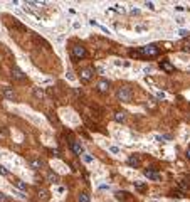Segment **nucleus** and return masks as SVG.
I'll use <instances>...</instances> for the list:
<instances>
[{"label":"nucleus","instance_id":"obj_18","mask_svg":"<svg viewBox=\"0 0 190 202\" xmlns=\"http://www.w3.org/2000/svg\"><path fill=\"white\" fill-rule=\"evenodd\" d=\"M135 187L138 189V190H145L146 184H143V182H140V180H135Z\"/></svg>","mask_w":190,"mask_h":202},{"label":"nucleus","instance_id":"obj_11","mask_svg":"<svg viewBox=\"0 0 190 202\" xmlns=\"http://www.w3.org/2000/svg\"><path fill=\"white\" fill-rule=\"evenodd\" d=\"M4 96L7 98V99L14 101V99H15V91H14V88H8V86H5V88H4Z\"/></svg>","mask_w":190,"mask_h":202},{"label":"nucleus","instance_id":"obj_6","mask_svg":"<svg viewBox=\"0 0 190 202\" xmlns=\"http://www.w3.org/2000/svg\"><path fill=\"white\" fill-rule=\"evenodd\" d=\"M110 86H111V83L108 79H99L98 84H96V89H98V93L106 94L108 91H110Z\"/></svg>","mask_w":190,"mask_h":202},{"label":"nucleus","instance_id":"obj_12","mask_svg":"<svg viewBox=\"0 0 190 202\" xmlns=\"http://www.w3.org/2000/svg\"><path fill=\"white\" fill-rule=\"evenodd\" d=\"M128 165L130 167H140L141 165V160H140V157H136V155H131V157H128Z\"/></svg>","mask_w":190,"mask_h":202},{"label":"nucleus","instance_id":"obj_27","mask_svg":"<svg viewBox=\"0 0 190 202\" xmlns=\"http://www.w3.org/2000/svg\"><path fill=\"white\" fill-rule=\"evenodd\" d=\"M187 158L190 160V148H188V150H187Z\"/></svg>","mask_w":190,"mask_h":202},{"label":"nucleus","instance_id":"obj_13","mask_svg":"<svg viewBox=\"0 0 190 202\" xmlns=\"http://www.w3.org/2000/svg\"><path fill=\"white\" fill-rule=\"evenodd\" d=\"M37 195H39V199L40 200H49V197H51V195H49V192L46 190V189H39V190H37Z\"/></svg>","mask_w":190,"mask_h":202},{"label":"nucleus","instance_id":"obj_15","mask_svg":"<svg viewBox=\"0 0 190 202\" xmlns=\"http://www.w3.org/2000/svg\"><path fill=\"white\" fill-rule=\"evenodd\" d=\"M114 121H118V123H124V121H126V115H124L123 111L114 113Z\"/></svg>","mask_w":190,"mask_h":202},{"label":"nucleus","instance_id":"obj_21","mask_svg":"<svg viewBox=\"0 0 190 202\" xmlns=\"http://www.w3.org/2000/svg\"><path fill=\"white\" fill-rule=\"evenodd\" d=\"M182 50L183 52H190V42H183L182 44Z\"/></svg>","mask_w":190,"mask_h":202},{"label":"nucleus","instance_id":"obj_3","mask_svg":"<svg viewBox=\"0 0 190 202\" xmlns=\"http://www.w3.org/2000/svg\"><path fill=\"white\" fill-rule=\"evenodd\" d=\"M73 57L76 59V61H81V59L88 57V50H86V47H83V46H74V47H73Z\"/></svg>","mask_w":190,"mask_h":202},{"label":"nucleus","instance_id":"obj_16","mask_svg":"<svg viewBox=\"0 0 190 202\" xmlns=\"http://www.w3.org/2000/svg\"><path fill=\"white\" fill-rule=\"evenodd\" d=\"M77 202H91V197H89V194H86V192H81V194L77 195Z\"/></svg>","mask_w":190,"mask_h":202},{"label":"nucleus","instance_id":"obj_20","mask_svg":"<svg viewBox=\"0 0 190 202\" xmlns=\"http://www.w3.org/2000/svg\"><path fill=\"white\" fill-rule=\"evenodd\" d=\"M15 185H17V187H19V189H20V190H24V192H27V185H25V184H24V182H20V180H19V182H15Z\"/></svg>","mask_w":190,"mask_h":202},{"label":"nucleus","instance_id":"obj_7","mask_svg":"<svg viewBox=\"0 0 190 202\" xmlns=\"http://www.w3.org/2000/svg\"><path fill=\"white\" fill-rule=\"evenodd\" d=\"M143 173H145V175L148 177L150 180H160V179H161V177H160V173L157 172V169H155V167H150V169H145V170H143Z\"/></svg>","mask_w":190,"mask_h":202},{"label":"nucleus","instance_id":"obj_24","mask_svg":"<svg viewBox=\"0 0 190 202\" xmlns=\"http://www.w3.org/2000/svg\"><path fill=\"white\" fill-rule=\"evenodd\" d=\"M0 173H2V175H8V170L4 169V167H0Z\"/></svg>","mask_w":190,"mask_h":202},{"label":"nucleus","instance_id":"obj_14","mask_svg":"<svg viewBox=\"0 0 190 202\" xmlns=\"http://www.w3.org/2000/svg\"><path fill=\"white\" fill-rule=\"evenodd\" d=\"M47 180L51 182V184H59V180H61V179H59V175L56 172H49L47 173Z\"/></svg>","mask_w":190,"mask_h":202},{"label":"nucleus","instance_id":"obj_17","mask_svg":"<svg viewBox=\"0 0 190 202\" xmlns=\"http://www.w3.org/2000/svg\"><path fill=\"white\" fill-rule=\"evenodd\" d=\"M34 96L37 98V99H42V98H44V91L42 89H39V88H34Z\"/></svg>","mask_w":190,"mask_h":202},{"label":"nucleus","instance_id":"obj_22","mask_svg":"<svg viewBox=\"0 0 190 202\" xmlns=\"http://www.w3.org/2000/svg\"><path fill=\"white\" fill-rule=\"evenodd\" d=\"M126 195H128L126 192H118V194H116V197L120 199V200H124V199H126Z\"/></svg>","mask_w":190,"mask_h":202},{"label":"nucleus","instance_id":"obj_4","mask_svg":"<svg viewBox=\"0 0 190 202\" xmlns=\"http://www.w3.org/2000/svg\"><path fill=\"white\" fill-rule=\"evenodd\" d=\"M93 76H94V69L93 68H86L81 71V81H83L84 84H88L89 81L93 79Z\"/></svg>","mask_w":190,"mask_h":202},{"label":"nucleus","instance_id":"obj_19","mask_svg":"<svg viewBox=\"0 0 190 202\" xmlns=\"http://www.w3.org/2000/svg\"><path fill=\"white\" fill-rule=\"evenodd\" d=\"M172 197L182 199V197H185V195H183V192H180V190H173V192H172Z\"/></svg>","mask_w":190,"mask_h":202},{"label":"nucleus","instance_id":"obj_23","mask_svg":"<svg viewBox=\"0 0 190 202\" xmlns=\"http://www.w3.org/2000/svg\"><path fill=\"white\" fill-rule=\"evenodd\" d=\"M0 202H10V199H8V195L0 194Z\"/></svg>","mask_w":190,"mask_h":202},{"label":"nucleus","instance_id":"obj_5","mask_svg":"<svg viewBox=\"0 0 190 202\" xmlns=\"http://www.w3.org/2000/svg\"><path fill=\"white\" fill-rule=\"evenodd\" d=\"M27 162H29V165L32 167L34 170H40V169H44V160L42 158H39V157H30L29 160H27Z\"/></svg>","mask_w":190,"mask_h":202},{"label":"nucleus","instance_id":"obj_10","mask_svg":"<svg viewBox=\"0 0 190 202\" xmlns=\"http://www.w3.org/2000/svg\"><path fill=\"white\" fill-rule=\"evenodd\" d=\"M71 148H73V152L76 153V155H81L84 152V147L79 143V141H71Z\"/></svg>","mask_w":190,"mask_h":202},{"label":"nucleus","instance_id":"obj_2","mask_svg":"<svg viewBox=\"0 0 190 202\" xmlns=\"http://www.w3.org/2000/svg\"><path fill=\"white\" fill-rule=\"evenodd\" d=\"M116 96H118V99L123 101V103H131V99H133V91L130 89L128 86H121V88H118Z\"/></svg>","mask_w":190,"mask_h":202},{"label":"nucleus","instance_id":"obj_8","mask_svg":"<svg viewBox=\"0 0 190 202\" xmlns=\"http://www.w3.org/2000/svg\"><path fill=\"white\" fill-rule=\"evenodd\" d=\"M12 78H14V79H17V81H25L27 76L24 74V72L20 71L19 68H12Z\"/></svg>","mask_w":190,"mask_h":202},{"label":"nucleus","instance_id":"obj_26","mask_svg":"<svg viewBox=\"0 0 190 202\" xmlns=\"http://www.w3.org/2000/svg\"><path fill=\"white\" fill-rule=\"evenodd\" d=\"M180 34H182V37H187L190 32H187V30H180Z\"/></svg>","mask_w":190,"mask_h":202},{"label":"nucleus","instance_id":"obj_1","mask_svg":"<svg viewBox=\"0 0 190 202\" xmlns=\"http://www.w3.org/2000/svg\"><path fill=\"white\" fill-rule=\"evenodd\" d=\"M158 54H160V49L157 47V44H148V46H143L136 50H130L131 57H140V59H151L157 57Z\"/></svg>","mask_w":190,"mask_h":202},{"label":"nucleus","instance_id":"obj_9","mask_svg":"<svg viewBox=\"0 0 190 202\" xmlns=\"http://www.w3.org/2000/svg\"><path fill=\"white\" fill-rule=\"evenodd\" d=\"M160 69H163L165 72H173L175 71V68H173V64L172 62H168V61H160Z\"/></svg>","mask_w":190,"mask_h":202},{"label":"nucleus","instance_id":"obj_25","mask_svg":"<svg viewBox=\"0 0 190 202\" xmlns=\"http://www.w3.org/2000/svg\"><path fill=\"white\" fill-rule=\"evenodd\" d=\"M145 5H146V7H150V9H151V10H155V7H153V4H151V2H146V4H145Z\"/></svg>","mask_w":190,"mask_h":202}]
</instances>
